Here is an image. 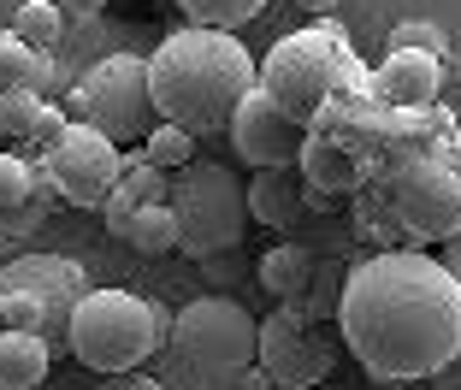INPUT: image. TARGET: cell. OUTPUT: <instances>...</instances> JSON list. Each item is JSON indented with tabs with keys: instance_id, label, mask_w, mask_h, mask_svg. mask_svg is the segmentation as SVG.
<instances>
[{
	"instance_id": "obj_1",
	"label": "cell",
	"mask_w": 461,
	"mask_h": 390,
	"mask_svg": "<svg viewBox=\"0 0 461 390\" xmlns=\"http://www.w3.org/2000/svg\"><path fill=\"white\" fill-rule=\"evenodd\" d=\"M338 337L379 385H426L461 355V284L420 249H379L349 267Z\"/></svg>"
},
{
	"instance_id": "obj_2",
	"label": "cell",
	"mask_w": 461,
	"mask_h": 390,
	"mask_svg": "<svg viewBox=\"0 0 461 390\" xmlns=\"http://www.w3.org/2000/svg\"><path fill=\"white\" fill-rule=\"evenodd\" d=\"M149 83H154V107L166 124L190 136L230 131L237 107L249 101V89H260L255 54L230 30H172L149 54Z\"/></svg>"
},
{
	"instance_id": "obj_3",
	"label": "cell",
	"mask_w": 461,
	"mask_h": 390,
	"mask_svg": "<svg viewBox=\"0 0 461 390\" xmlns=\"http://www.w3.org/2000/svg\"><path fill=\"white\" fill-rule=\"evenodd\" d=\"M373 83V71L361 66V54L349 48L343 24H308L296 36H285L260 66V89L290 113V119H320V113L338 101V95H355Z\"/></svg>"
},
{
	"instance_id": "obj_4",
	"label": "cell",
	"mask_w": 461,
	"mask_h": 390,
	"mask_svg": "<svg viewBox=\"0 0 461 390\" xmlns=\"http://www.w3.org/2000/svg\"><path fill=\"white\" fill-rule=\"evenodd\" d=\"M373 219L366 231L379 237L391 231L396 249L408 242H449L461 231V177L449 154H420V160H396L373 177Z\"/></svg>"
},
{
	"instance_id": "obj_5",
	"label": "cell",
	"mask_w": 461,
	"mask_h": 390,
	"mask_svg": "<svg viewBox=\"0 0 461 390\" xmlns=\"http://www.w3.org/2000/svg\"><path fill=\"white\" fill-rule=\"evenodd\" d=\"M66 337H71V355L89 373L119 378V373H136L172 337V320H166V308H149L131 290H89L71 308Z\"/></svg>"
},
{
	"instance_id": "obj_6",
	"label": "cell",
	"mask_w": 461,
	"mask_h": 390,
	"mask_svg": "<svg viewBox=\"0 0 461 390\" xmlns=\"http://www.w3.org/2000/svg\"><path fill=\"white\" fill-rule=\"evenodd\" d=\"M172 213H177L184 255H195V260L230 255L249 231V189L230 166L195 160L184 172H172Z\"/></svg>"
},
{
	"instance_id": "obj_7",
	"label": "cell",
	"mask_w": 461,
	"mask_h": 390,
	"mask_svg": "<svg viewBox=\"0 0 461 390\" xmlns=\"http://www.w3.org/2000/svg\"><path fill=\"white\" fill-rule=\"evenodd\" d=\"M172 355L195 378H243L260 361V320L237 296H202L177 308Z\"/></svg>"
},
{
	"instance_id": "obj_8",
	"label": "cell",
	"mask_w": 461,
	"mask_h": 390,
	"mask_svg": "<svg viewBox=\"0 0 461 390\" xmlns=\"http://www.w3.org/2000/svg\"><path fill=\"white\" fill-rule=\"evenodd\" d=\"M83 89H89V124L107 131L119 149H142L160 124L154 107V83H149V59L142 54H107L83 71Z\"/></svg>"
},
{
	"instance_id": "obj_9",
	"label": "cell",
	"mask_w": 461,
	"mask_h": 390,
	"mask_svg": "<svg viewBox=\"0 0 461 390\" xmlns=\"http://www.w3.org/2000/svg\"><path fill=\"white\" fill-rule=\"evenodd\" d=\"M338 367V337L308 308H272L260 320V373L278 390H313Z\"/></svg>"
},
{
	"instance_id": "obj_10",
	"label": "cell",
	"mask_w": 461,
	"mask_h": 390,
	"mask_svg": "<svg viewBox=\"0 0 461 390\" xmlns=\"http://www.w3.org/2000/svg\"><path fill=\"white\" fill-rule=\"evenodd\" d=\"M41 172H48V184H54L59 202L107 207V195L119 189V177H124V149L113 142L107 131H95V124H71V136L41 160Z\"/></svg>"
},
{
	"instance_id": "obj_11",
	"label": "cell",
	"mask_w": 461,
	"mask_h": 390,
	"mask_svg": "<svg viewBox=\"0 0 461 390\" xmlns=\"http://www.w3.org/2000/svg\"><path fill=\"white\" fill-rule=\"evenodd\" d=\"M302 142H308V124L290 119L267 89H249V101L237 107V119H230V149H237V160L255 166V172H267V166H296Z\"/></svg>"
},
{
	"instance_id": "obj_12",
	"label": "cell",
	"mask_w": 461,
	"mask_h": 390,
	"mask_svg": "<svg viewBox=\"0 0 461 390\" xmlns=\"http://www.w3.org/2000/svg\"><path fill=\"white\" fill-rule=\"evenodd\" d=\"M0 290H24L48 308V320H66L71 325V308L89 296V284H83V267L77 260H59V255H30V260H13V267L0 272Z\"/></svg>"
},
{
	"instance_id": "obj_13",
	"label": "cell",
	"mask_w": 461,
	"mask_h": 390,
	"mask_svg": "<svg viewBox=\"0 0 461 390\" xmlns=\"http://www.w3.org/2000/svg\"><path fill=\"white\" fill-rule=\"evenodd\" d=\"M296 166H302V177H308L313 195H361V189L373 184V160H366L355 142L331 136V131H308Z\"/></svg>"
},
{
	"instance_id": "obj_14",
	"label": "cell",
	"mask_w": 461,
	"mask_h": 390,
	"mask_svg": "<svg viewBox=\"0 0 461 390\" xmlns=\"http://www.w3.org/2000/svg\"><path fill=\"white\" fill-rule=\"evenodd\" d=\"M54 202L59 195H54V184H48V172H41V160H30V154H0V219H6V242L36 231Z\"/></svg>"
},
{
	"instance_id": "obj_15",
	"label": "cell",
	"mask_w": 461,
	"mask_h": 390,
	"mask_svg": "<svg viewBox=\"0 0 461 390\" xmlns=\"http://www.w3.org/2000/svg\"><path fill=\"white\" fill-rule=\"evenodd\" d=\"M373 101L396 113H420L438 107V89H444V59H426V54H384V66L373 71Z\"/></svg>"
},
{
	"instance_id": "obj_16",
	"label": "cell",
	"mask_w": 461,
	"mask_h": 390,
	"mask_svg": "<svg viewBox=\"0 0 461 390\" xmlns=\"http://www.w3.org/2000/svg\"><path fill=\"white\" fill-rule=\"evenodd\" d=\"M302 207H308L302 166H267V172H255V184H249V219H260L272 231H290L302 219Z\"/></svg>"
},
{
	"instance_id": "obj_17",
	"label": "cell",
	"mask_w": 461,
	"mask_h": 390,
	"mask_svg": "<svg viewBox=\"0 0 461 390\" xmlns=\"http://www.w3.org/2000/svg\"><path fill=\"white\" fill-rule=\"evenodd\" d=\"M320 267H326V260L313 255V249H302V242H278V249H267V255H260V290H267V296H278L285 308H296V302L313 296Z\"/></svg>"
},
{
	"instance_id": "obj_18",
	"label": "cell",
	"mask_w": 461,
	"mask_h": 390,
	"mask_svg": "<svg viewBox=\"0 0 461 390\" xmlns=\"http://www.w3.org/2000/svg\"><path fill=\"white\" fill-rule=\"evenodd\" d=\"M54 367L48 337L36 331H0V390H36Z\"/></svg>"
},
{
	"instance_id": "obj_19",
	"label": "cell",
	"mask_w": 461,
	"mask_h": 390,
	"mask_svg": "<svg viewBox=\"0 0 461 390\" xmlns=\"http://www.w3.org/2000/svg\"><path fill=\"white\" fill-rule=\"evenodd\" d=\"M48 71H54V59L36 54V48H24L13 30H0V95H13V89L48 95V89H54V77H48Z\"/></svg>"
},
{
	"instance_id": "obj_20",
	"label": "cell",
	"mask_w": 461,
	"mask_h": 390,
	"mask_svg": "<svg viewBox=\"0 0 461 390\" xmlns=\"http://www.w3.org/2000/svg\"><path fill=\"white\" fill-rule=\"evenodd\" d=\"M124 242H131V249H142V255H172V249H184V237H177V213H172V202L142 207V213L131 219V231H124Z\"/></svg>"
},
{
	"instance_id": "obj_21",
	"label": "cell",
	"mask_w": 461,
	"mask_h": 390,
	"mask_svg": "<svg viewBox=\"0 0 461 390\" xmlns=\"http://www.w3.org/2000/svg\"><path fill=\"white\" fill-rule=\"evenodd\" d=\"M13 36L24 48H36V54H54V41L66 36V13H59L54 0H30L24 13L13 18Z\"/></svg>"
},
{
	"instance_id": "obj_22",
	"label": "cell",
	"mask_w": 461,
	"mask_h": 390,
	"mask_svg": "<svg viewBox=\"0 0 461 390\" xmlns=\"http://www.w3.org/2000/svg\"><path fill=\"white\" fill-rule=\"evenodd\" d=\"M41 113H48V95H36V89H13V95H0V136L24 149L30 136H36Z\"/></svg>"
},
{
	"instance_id": "obj_23",
	"label": "cell",
	"mask_w": 461,
	"mask_h": 390,
	"mask_svg": "<svg viewBox=\"0 0 461 390\" xmlns=\"http://www.w3.org/2000/svg\"><path fill=\"white\" fill-rule=\"evenodd\" d=\"M384 54H426V59H449V30L432 18H402L384 41Z\"/></svg>"
},
{
	"instance_id": "obj_24",
	"label": "cell",
	"mask_w": 461,
	"mask_h": 390,
	"mask_svg": "<svg viewBox=\"0 0 461 390\" xmlns=\"http://www.w3.org/2000/svg\"><path fill=\"white\" fill-rule=\"evenodd\" d=\"M267 0H177V13L202 30H230V24H249Z\"/></svg>"
},
{
	"instance_id": "obj_25",
	"label": "cell",
	"mask_w": 461,
	"mask_h": 390,
	"mask_svg": "<svg viewBox=\"0 0 461 390\" xmlns=\"http://www.w3.org/2000/svg\"><path fill=\"white\" fill-rule=\"evenodd\" d=\"M142 154H149L160 172H184V166H195V136L160 119V124H154V136L142 142Z\"/></svg>"
},
{
	"instance_id": "obj_26",
	"label": "cell",
	"mask_w": 461,
	"mask_h": 390,
	"mask_svg": "<svg viewBox=\"0 0 461 390\" xmlns=\"http://www.w3.org/2000/svg\"><path fill=\"white\" fill-rule=\"evenodd\" d=\"M59 13H66V24H89V18L107 13V0H54Z\"/></svg>"
},
{
	"instance_id": "obj_27",
	"label": "cell",
	"mask_w": 461,
	"mask_h": 390,
	"mask_svg": "<svg viewBox=\"0 0 461 390\" xmlns=\"http://www.w3.org/2000/svg\"><path fill=\"white\" fill-rule=\"evenodd\" d=\"M101 390H166V385H160V378H149L142 367H136V373H119V378H107Z\"/></svg>"
},
{
	"instance_id": "obj_28",
	"label": "cell",
	"mask_w": 461,
	"mask_h": 390,
	"mask_svg": "<svg viewBox=\"0 0 461 390\" xmlns=\"http://www.w3.org/2000/svg\"><path fill=\"white\" fill-rule=\"evenodd\" d=\"M66 119L71 124H89V89H83V83H71V89H66Z\"/></svg>"
},
{
	"instance_id": "obj_29",
	"label": "cell",
	"mask_w": 461,
	"mask_h": 390,
	"mask_svg": "<svg viewBox=\"0 0 461 390\" xmlns=\"http://www.w3.org/2000/svg\"><path fill=\"white\" fill-rule=\"evenodd\" d=\"M426 390H461V355H456V361H449L438 378H426Z\"/></svg>"
},
{
	"instance_id": "obj_30",
	"label": "cell",
	"mask_w": 461,
	"mask_h": 390,
	"mask_svg": "<svg viewBox=\"0 0 461 390\" xmlns=\"http://www.w3.org/2000/svg\"><path fill=\"white\" fill-rule=\"evenodd\" d=\"M438 260H444V267H449V278L461 284V231H456V237L444 242V255H438Z\"/></svg>"
},
{
	"instance_id": "obj_31",
	"label": "cell",
	"mask_w": 461,
	"mask_h": 390,
	"mask_svg": "<svg viewBox=\"0 0 461 390\" xmlns=\"http://www.w3.org/2000/svg\"><path fill=\"white\" fill-rule=\"evenodd\" d=\"M302 13H313V18H326V13H338V0H296Z\"/></svg>"
},
{
	"instance_id": "obj_32",
	"label": "cell",
	"mask_w": 461,
	"mask_h": 390,
	"mask_svg": "<svg viewBox=\"0 0 461 390\" xmlns=\"http://www.w3.org/2000/svg\"><path fill=\"white\" fill-rule=\"evenodd\" d=\"M24 6H30V0H0V24L13 30V18H18V13H24Z\"/></svg>"
},
{
	"instance_id": "obj_33",
	"label": "cell",
	"mask_w": 461,
	"mask_h": 390,
	"mask_svg": "<svg viewBox=\"0 0 461 390\" xmlns=\"http://www.w3.org/2000/svg\"><path fill=\"white\" fill-rule=\"evenodd\" d=\"M449 166H456V177H461V131H456V142H449Z\"/></svg>"
},
{
	"instance_id": "obj_34",
	"label": "cell",
	"mask_w": 461,
	"mask_h": 390,
	"mask_svg": "<svg viewBox=\"0 0 461 390\" xmlns=\"http://www.w3.org/2000/svg\"><path fill=\"white\" fill-rule=\"evenodd\" d=\"M0 331H13V320H6V296H0Z\"/></svg>"
},
{
	"instance_id": "obj_35",
	"label": "cell",
	"mask_w": 461,
	"mask_h": 390,
	"mask_svg": "<svg viewBox=\"0 0 461 390\" xmlns=\"http://www.w3.org/2000/svg\"><path fill=\"white\" fill-rule=\"evenodd\" d=\"M0 242H6V219H0Z\"/></svg>"
},
{
	"instance_id": "obj_36",
	"label": "cell",
	"mask_w": 461,
	"mask_h": 390,
	"mask_svg": "<svg viewBox=\"0 0 461 390\" xmlns=\"http://www.w3.org/2000/svg\"><path fill=\"white\" fill-rule=\"evenodd\" d=\"M0 142H6V136H0Z\"/></svg>"
}]
</instances>
